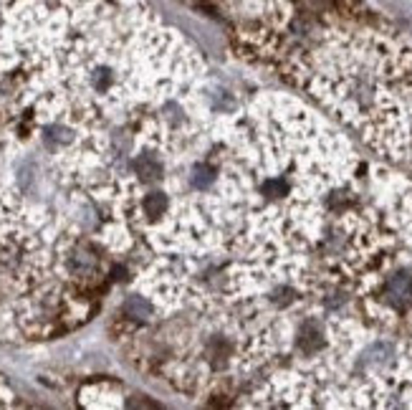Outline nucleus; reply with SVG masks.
<instances>
[{"label":"nucleus","mask_w":412,"mask_h":410,"mask_svg":"<svg viewBox=\"0 0 412 410\" xmlns=\"http://www.w3.org/2000/svg\"><path fill=\"white\" fill-rule=\"evenodd\" d=\"M124 314L132 319H150L152 317V304L144 296H127L124 302Z\"/></svg>","instance_id":"obj_2"},{"label":"nucleus","mask_w":412,"mask_h":410,"mask_svg":"<svg viewBox=\"0 0 412 410\" xmlns=\"http://www.w3.org/2000/svg\"><path fill=\"white\" fill-rule=\"evenodd\" d=\"M306 89L372 150L412 162V51L341 41L314 51Z\"/></svg>","instance_id":"obj_1"}]
</instances>
